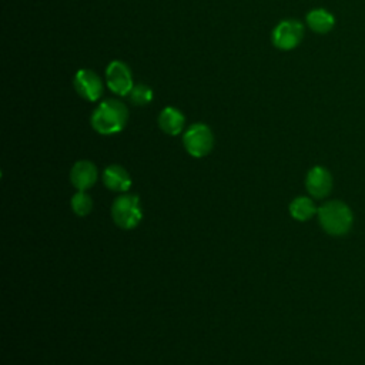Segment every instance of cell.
<instances>
[{
  "label": "cell",
  "mask_w": 365,
  "mask_h": 365,
  "mask_svg": "<svg viewBox=\"0 0 365 365\" xmlns=\"http://www.w3.org/2000/svg\"><path fill=\"white\" fill-rule=\"evenodd\" d=\"M103 181L111 191H127L131 185L130 174L121 165H108L103 173Z\"/></svg>",
  "instance_id": "obj_11"
},
{
  "label": "cell",
  "mask_w": 365,
  "mask_h": 365,
  "mask_svg": "<svg viewBox=\"0 0 365 365\" xmlns=\"http://www.w3.org/2000/svg\"><path fill=\"white\" fill-rule=\"evenodd\" d=\"M321 227L331 235H344L352 225V212L342 201H327L318 210Z\"/></svg>",
  "instance_id": "obj_2"
},
{
  "label": "cell",
  "mask_w": 365,
  "mask_h": 365,
  "mask_svg": "<svg viewBox=\"0 0 365 365\" xmlns=\"http://www.w3.org/2000/svg\"><path fill=\"white\" fill-rule=\"evenodd\" d=\"M128 120V108L125 104L115 98L103 100L93 111L90 123L91 127L103 135L120 133Z\"/></svg>",
  "instance_id": "obj_1"
},
{
  "label": "cell",
  "mask_w": 365,
  "mask_h": 365,
  "mask_svg": "<svg viewBox=\"0 0 365 365\" xmlns=\"http://www.w3.org/2000/svg\"><path fill=\"white\" fill-rule=\"evenodd\" d=\"M304 37V26L301 21L287 19L279 21L271 34L272 44L284 51L295 48Z\"/></svg>",
  "instance_id": "obj_5"
},
{
  "label": "cell",
  "mask_w": 365,
  "mask_h": 365,
  "mask_svg": "<svg viewBox=\"0 0 365 365\" xmlns=\"http://www.w3.org/2000/svg\"><path fill=\"white\" fill-rule=\"evenodd\" d=\"M305 187L308 192L315 198H324L332 188V177L324 167H314L308 171L305 178Z\"/></svg>",
  "instance_id": "obj_8"
},
{
  "label": "cell",
  "mask_w": 365,
  "mask_h": 365,
  "mask_svg": "<svg viewBox=\"0 0 365 365\" xmlns=\"http://www.w3.org/2000/svg\"><path fill=\"white\" fill-rule=\"evenodd\" d=\"M289 212L295 220L305 221V220H309L317 212V208H315V204L311 198L298 197L291 202Z\"/></svg>",
  "instance_id": "obj_13"
},
{
  "label": "cell",
  "mask_w": 365,
  "mask_h": 365,
  "mask_svg": "<svg viewBox=\"0 0 365 365\" xmlns=\"http://www.w3.org/2000/svg\"><path fill=\"white\" fill-rule=\"evenodd\" d=\"M182 144L190 155L201 158L211 153L214 147V134L207 124L195 123L185 130Z\"/></svg>",
  "instance_id": "obj_3"
},
{
  "label": "cell",
  "mask_w": 365,
  "mask_h": 365,
  "mask_svg": "<svg viewBox=\"0 0 365 365\" xmlns=\"http://www.w3.org/2000/svg\"><path fill=\"white\" fill-rule=\"evenodd\" d=\"M73 86L76 93L86 101L96 103L101 98L104 91V84L101 77L90 70V68H80L73 78Z\"/></svg>",
  "instance_id": "obj_7"
},
{
  "label": "cell",
  "mask_w": 365,
  "mask_h": 365,
  "mask_svg": "<svg viewBox=\"0 0 365 365\" xmlns=\"http://www.w3.org/2000/svg\"><path fill=\"white\" fill-rule=\"evenodd\" d=\"M153 97H154L153 88L144 83L134 84V87L131 88L130 94H128L130 101L135 106H147L153 101Z\"/></svg>",
  "instance_id": "obj_14"
},
{
  "label": "cell",
  "mask_w": 365,
  "mask_h": 365,
  "mask_svg": "<svg viewBox=\"0 0 365 365\" xmlns=\"http://www.w3.org/2000/svg\"><path fill=\"white\" fill-rule=\"evenodd\" d=\"M111 215L114 222L124 230H131L138 225L143 218V211L140 207L138 197L135 195H121L118 197L111 208Z\"/></svg>",
  "instance_id": "obj_4"
},
{
  "label": "cell",
  "mask_w": 365,
  "mask_h": 365,
  "mask_svg": "<svg viewBox=\"0 0 365 365\" xmlns=\"http://www.w3.org/2000/svg\"><path fill=\"white\" fill-rule=\"evenodd\" d=\"M307 24L308 27L318 33V34H325L328 33L334 24H335V19L334 16L325 10V9H314L307 14Z\"/></svg>",
  "instance_id": "obj_12"
},
{
  "label": "cell",
  "mask_w": 365,
  "mask_h": 365,
  "mask_svg": "<svg viewBox=\"0 0 365 365\" xmlns=\"http://www.w3.org/2000/svg\"><path fill=\"white\" fill-rule=\"evenodd\" d=\"M70 180L78 191H84L96 182L97 168L91 161H87V160L77 161L71 168Z\"/></svg>",
  "instance_id": "obj_9"
},
{
  "label": "cell",
  "mask_w": 365,
  "mask_h": 365,
  "mask_svg": "<svg viewBox=\"0 0 365 365\" xmlns=\"http://www.w3.org/2000/svg\"><path fill=\"white\" fill-rule=\"evenodd\" d=\"M106 84L114 94L120 97L128 96L134 87L133 73L128 64L121 60L111 61L106 68Z\"/></svg>",
  "instance_id": "obj_6"
},
{
  "label": "cell",
  "mask_w": 365,
  "mask_h": 365,
  "mask_svg": "<svg viewBox=\"0 0 365 365\" xmlns=\"http://www.w3.org/2000/svg\"><path fill=\"white\" fill-rule=\"evenodd\" d=\"M185 124L184 114L175 107H164L158 115L160 128L168 135H178Z\"/></svg>",
  "instance_id": "obj_10"
},
{
  "label": "cell",
  "mask_w": 365,
  "mask_h": 365,
  "mask_svg": "<svg viewBox=\"0 0 365 365\" xmlns=\"http://www.w3.org/2000/svg\"><path fill=\"white\" fill-rule=\"evenodd\" d=\"M91 207H93L91 198L84 191H78L73 195L71 208L77 215H80V217L87 215L91 211Z\"/></svg>",
  "instance_id": "obj_15"
}]
</instances>
